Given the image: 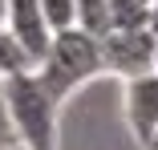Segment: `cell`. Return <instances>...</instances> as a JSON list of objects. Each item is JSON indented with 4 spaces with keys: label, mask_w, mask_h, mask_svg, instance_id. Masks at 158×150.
<instances>
[{
    "label": "cell",
    "mask_w": 158,
    "mask_h": 150,
    "mask_svg": "<svg viewBox=\"0 0 158 150\" xmlns=\"http://www.w3.org/2000/svg\"><path fill=\"white\" fill-rule=\"evenodd\" d=\"M154 73H158V37H154Z\"/></svg>",
    "instance_id": "obj_13"
},
{
    "label": "cell",
    "mask_w": 158,
    "mask_h": 150,
    "mask_svg": "<svg viewBox=\"0 0 158 150\" xmlns=\"http://www.w3.org/2000/svg\"><path fill=\"white\" fill-rule=\"evenodd\" d=\"M98 53H102V73L130 81L154 69V33L150 28H110L98 41Z\"/></svg>",
    "instance_id": "obj_3"
},
{
    "label": "cell",
    "mask_w": 158,
    "mask_h": 150,
    "mask_svg": "<svg viewBox=\"0 0 158 150\" xmlns=\"http://www.w3.org/2000/svg\"><path fill=\"white\" fill-rule=\"evenodd\" d=\"M126 122L142 146L158 134V73L154 69L126 81Z\"/></svg>",
    "instance_id": "obj_4"
},
{
    "label": "cell",
    "mask_w": 158,
    "mask_h": 150,
    "mask_svg": "<svg viewBox=\"0 0 158 150\" xmlns=\"http://www.w3.org/2000/svg\"><path fill=\"white\" fill-rule=\"evenodd\" d=\"M73 28H81V33H89L93 41H102L114 20H110V4L106 0H73Z\"/></svg>",
    "instance_id": "obj_6"
},
{
    "label": "cell",
    "mask_w": 158,
    "mask_h": 150,
    "mask_svg": "<svg viewBox=\"0 0 158 150\" xmlns=\"http://www.w3.org/2000/svg\"><path fill=\"white\" fill-rule=\"evenodd\" d=\"M4 12H8V0H0V28H4Z\"/></svg>",
    "instance_id": "obj_12"
},
{
    "label": "cell",
    "mask_w": 158,
    "mask_h": 150,
    "mask_svg": "<svg viewBox=\"0 0 158 150\" xmlns=\"http://www.w3.org/2000/svg\"><path fill=\"white\" fill-rule=\"evenodd\" d=\"M146 28H150V33L158 37V0H154V4H150V20H146Z\"/></svg>",
    "instance_id": "obj_11"
},
{
    "label": "cell",
    "mask_w": 158,
    "mask_h": 150,
    "mask_svg": "<svg viewBox=\"0 0 158 150\" xmlns=\"http://www.w3.org/2000/svg\"><path fill=\"white\" fill-rule=\"evenodd\" d=\"M4 28L12 33V41L28 53V61H41V53L49 49V37H53V28L45 24L41 16V4L37 0H8V12H4Z\"/></svg>",
    "instance_id": "obj_5"
},
{
    "label": "cell",
    "mask_w": 158,
    "mask_h": 150,
    "mask_svg": "<svg viewBox=\"0 0 158 150\" xmlns=\"http://www.w3.org/2000/svg\"><path fill=\"white\" fill-rule=\"evenodd\" d=\"M33 73L41 77V85L57 102H65L69 94L85 81H93L102 73V53H98V41L81 28H61V33L49 37V49L41 53V61L33 65Z\"/></svg>",
    "instance_id": "obj_2"
},
{
    "label": "cell",
    "mask_w": 158,
    "mask_h": 150,
    "mask_svg": "<svg viewBox=\"0 0 158 150\" xmlns=\"http://www.w3.org/2000/svg\"><path fill=\"white\" fill-rule=\"evenodd\" d=\"M20 69H33V61H28V53L12 41L8 28H0V81L12 77V73H20Z\"/></svg>",
    "instance_id": "obj_8"
},
{
    "label": "cell",
    "mask_w": 158,
    "mask_h": 150,
    "mask_svg": "<svg viewBox=\"0 0 158 150\" xmlns=\"http://www.w3.org/2000/svg\"><path fill=\"white\" fill-rule=\"evenodd\" d=\"M4 114L20 150H57V110L61 102L41 85L33 69H20L0 81Z\"/></svg>",
    "instance_id": "obj_1"
},
{
    "label": "cell",
    "mask_w": 158,
    "mask_h": 150,
    "mask_svg": "<svg viewBox=\"0 0 158 150\" xmlns=\"http://www.w3.org/2000/svg\"><path fill=\"white\" fill-rule=\"evenodd\" d=\"M106 4H110L114 28H146L150 4H154V0H106Z\"/></svg>",
    "instance_id": "obj_7"
},
{
    "label": "cell",
    "mask_w": 158,
    "mask_h": 150,
    "mask_svg": "<svg viewBox=\"0 0 158 150\" xmlns=\"http://www.w3.org/2000/svg\"><path fill=\"white\" fill-rule=\"evenodd\" d=\"M8 146H16V138H12L8 114H4V94H0V150H8Z\"/></svg>",
    "instance_id": "obj_10"
},
{
    "label": "cell",
    "mask_w": 158,
    "mask_h": 150,
    "mask_svg": "<svg viewBox=\"0 0 158 150\" xmlns=\"http://www.w3.org/2000/svg\"><path fill=\"white\" fill-rule=\"evenodd\" d=\"M37 4H41V16L53 33L73 28V0H37Z\"/></svg>",
    "instance_id": "obj_9"
}]
</instances>
